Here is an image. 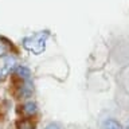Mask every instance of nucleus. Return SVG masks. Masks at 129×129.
Returning <instances> with one entry per match:
<instances>
[{
	"mask_svg": "<svg viewBox=\"0 0 129 129\" xmlns=\"http://www.w3.org/2000/svg\"><path fill=\"white\" fill-rule=\"evenodd\" d=\"M22 110H23L24 117H34L38 113V106H36V104L34 101H27L22 106Z\"/></svg>",
	"mask_w": 129,
	"mask_h": 129,
	"instance_id": "f257e3e1",
	"label": "nucleus"
},
{
	"mask_svg": "<svg viewBox=\"0 0 129 129\" xmlns=\"http://www.w3.org/2000/svg\"><path fill=\"white\" fill-rule=\"evenodd\" d=\"M15 74L19 77V78H22L23 81H31V71L30 69L23 66V64H19L18 67L15 69Z\"/></svg>",
	"mask_w": 129,
	"mask_h": 129,
	"instance_id": "f03ea898",
	"label": "nucleus"
},
{
	"mask_svg": "<svg viewBox=\"0 0 129 129\" xmlns=\"http://www.w3.org/2000/svg\"><path fill=\"white\" fill-rule=\"evenodd\" d=\"M104 129H124V125L114 118H105L102 122Z\"/></svg>",
	"mask_w": 129,
	"mask_h": 129,
	"instance_id": "7ed1b4c3",
	"label": "nucleus"
},
{
	"mask_svg": "<svg viewBox=\"0 0 129 129\" xmlns=\"http://www.w3.org/2000/svg\"><path fill=\"white\" fill-rule=\"evenodd\" d=\"M16 126L18 129H34V125L28 118H20L16 121Z\"/></svg>",
	"mask_w": 129,
	"mask_h": 129,
	"instance_id": "20e7f679",
	"label": "nucleus"
},
{
	"mask_svg": "<svg viewBox=\"0 0 129 129\" xmlns=\"http://www.w3.org/2000/svg\"><path fill=\"white\" fill-rule=\"evenodd\" d=\"M44 129H60V126L56 122H50V124L46 125V128H44Z\"/></svg>",
	"mask_w": 129,
	"mask_h": 129,
	"instance_id": "39448f33",
	"label": "nucleus"
},
{
	"mask_svg": "<svg viewBox=\"0 0 129 129\" xmlns=\"http://www.w3.org/2000/svg\"><path fill=\"white\" fill-rule=\"evenodd\" d=\"M124 129H129V121L126 122V125H125V126H124Z\"/></svg>",
	"mask_w": 129,
	"mask_h": 129,
	"instance_id": "423d86ee",
	"label": "nucleus"
}]
</instances>
